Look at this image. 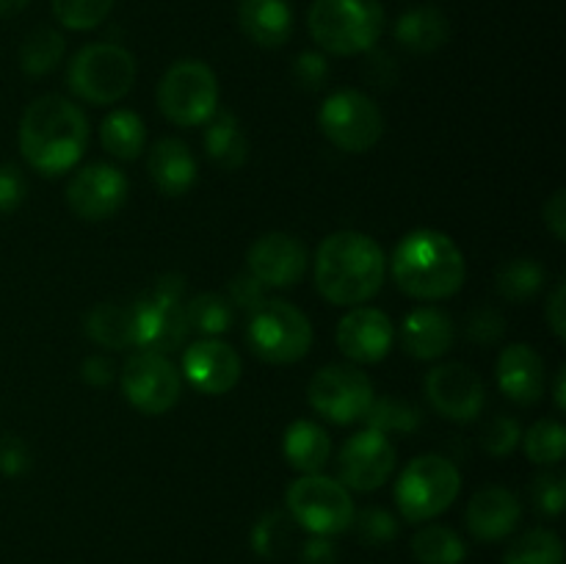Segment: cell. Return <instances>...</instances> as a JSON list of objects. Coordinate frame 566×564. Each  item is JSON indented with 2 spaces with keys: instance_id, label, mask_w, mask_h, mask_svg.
Wrapping results in <instances>:
<instances>
[{
  "instance_id": "obj_6",
  "label": "cell",
  "mask_w": 566,
  "mask_h": 564,
  "mask_svg": "<svg viewBox=\"0 0 566 564\" xmlns=\"http://www.w3.org/2000/svg\"><path fill=\"white\" fill-rule=\"evenodd\" d=\"M133 81H136V59L130 50L111 42L86 44L77 50L66 72L72 94L92 105L119 103L133 88Z\"/></svg>"
},
{
  "instance_id": "obj_29",
  "label": "cell",
  "mask_w": 566,
  "mask_h": 564,
  "mask_svg": "<svg viewBox=\"0 0 566 564\" xmlns=\"http://www.w3.org/2000/svg\"><path fill=\"white\" fill-rule=\"evenodd\" d=\"M64 59V36L55 28H36L20 44V70L31 77L53 72Z\"/></svg>"
},
{
  "instance_id": "obj_15",
  "label": "cell",
  "mask_w": 566,
  "mask_h": 564,
  "mask_svg": "<svg viewBox=\"0 0 566 564\" xmlns=\"http://www.w3.org/2000/svg\"><path fill=\"white\" fill-rule=\"evenodd\" d=\"M127 188V177L116 166L94 164L72 177L66 186V202L83 221H103L125 205Z\"/></svg>"
},
{
  "instance_id": "obj_37",
  "label": "cell",
  "mask_w": 566,
  "mask_h": 564,
  "mask_svg": "<svg viewBox=\"0 0 566 564\" xmlns=\"http://www.w3.org/2000/svg\"><path fill=\"white\" fill-rule=\"evenodd\" d=\"M525 453L536 464H558L566 453V429L558 420H539L525 435Z\"/></svg>"
},
{
  "instance_id": "obj_13",
  "label": "cell",
  "mask_w": 566,
  "mask_h": 564,
  "mask_svg": "<svg viewBox=\"0 0 566 564\" xmlns=\"http://www.w3.org/2000/svg\"><path fill=\"white\" fill-rule=\"evenodd\" d=\"M122 390L138 412L164 415L180 401L182 379L164 354L138 352L122 368Z\"/></svg>"
},
{
  "instance_id": "obj_38",
  "label": "cell",
  "mask_w": 566,
  "mask_h": 564,
  "mask_svg": "<svg viewBox=\"0 0 566 564\" xmlns=\"http://www.w3.org/2000/svg\"><path fill=\"white\" fill-rule=\"evenodd\" d=\"M114 9V0H53V14L70 31H92L103 25Z\"/></svg>"
},
{
  "instance_id": "obj_10",
  "label": "cell",
  "mask_w": 566,
  "mask_h": 564,
  "mask_svg": "<svg viewBox=\"0 0 566 564\" xmlns=\"http://www.w3.org/2000/svg\"><path fill=\"white\" fill-rule=\"evenodd\" d=\"M287 514L315 536H337L352 529L354 501L346 487L326 476L310 473L287 487Z\"/></svg>"
},
{
  "instance_id": "obj_39",
  "label": "cell",
  "mask_w": 566,
  "mask_h": 564,
  "mask_svg": "<svg viewBox=\"0 0 566 564\" xmlns=\"http://www.w3.org/2000/svg\"><path fill=\"white\" fill-rule=\"evenodd\" d=\"M352 525L354 531H357L359 542H365V545L370 547H381L398 536V520L392 518L387 509L379 506H368L363 509V512H354Z\"/></svg>"
},
{
  "instance_id": "obj_8",
  "label": "cell",
  "mask_w": 566,
  "mask_h": 564,
  "mask_svg": "<svg viewBox=\"0 0 566 564\" xmlns=\"http://www.w3.org/2000/svg\"><path fill=\"white\" fill-rule=\"evenodd\" d=\"M249 346L271 365L298 363L313 346V326L298 307L282 299H265L249 318Z\"/></svg>"
},
{
  "instance_id": "obj_25",
  "label": "cell",
  "mask_w": 566,
  "mask_h": 564,
  "mask_svg": "<svg viewBox=\"0 0 566 564\" xmlns=\"http://www.w3.org/2000/svg\"><path fill=\"white\" fill-rule=\"evenodd\" d=\"M448 36H451V22L437 6H418V9L403 11L396 22L398 44L409 53H434L448 42Z\"/></svg>"
},
{
  "instance_id": "obj_3",
  "label": "cell",
  "mask_w": 566,
  "mask_h": 564,
  "mask_svg": "<svg viewBox=\"0 0 566 564\" xmlns=\"http://www.w3.org/2000/svg\"><path fill=\"white\" fill-rule=\"evenodd\" d=\"M392 276L403 293L423 302L448 299L462 288V249L440 230H415L392 254Z\"/></svg>"
},
{
  "instance_id": "obj_40",
  "label": "cell",
  "mask_w": 566,
  "mask_h": 564,
  "mask_svg": "<svg viewBox=\"0 0 566 564\" xmlns=\"http://www.w3.org/2000/svg\"><path fill=\"white\" fill-rule=\"evenodd\" d=\"M520 437H523V429H520L517 420L512 415H495L490 424L481 429V446L490 457H509L514 448L520 446Z\"/></svg>"
},
{
  "instance_id": "obj_36",
  "label": "cell",
  "mask_w": 566,
  "mask_h": 564,
  "mask_svg": "<svg viewBox=\"0 0 566 564\" xmlns=\"http://www.w3.org/2000/svg\"><path fill=\"white\" fill-rule=\"evenodd\" d=\"M545 282V269L531 258H514L497 271V291L509 302H528L539 293Z\"/></svg>"
},
{
  "instance_id": "obj_48",
  "label": "cell",
  "mask_w": 566,
  "mask_h": 564,
  "mask_svg": "<svg viewBox=\"0 0 566 564\" xmlns=\"http://www.w3.org/2000/svg\"><path fill=\"white\" fill-rule=\"evenodd\" d=\"M545 315H547V324H551L553 335H556L558 341H564L566 337V285L564 282H558V285L553 288L551 299H547Z\"/></svg>"
},
{
  "instance_id": "obj_45",
  "label": "cell",
  "mask_w": 566,
  "mask_h": 564,
  "mask_svg": "<svg viewBox=\"0 0 566 564\" xmlns=\"http://www.w3.org/2000/svg\"><path fill=\"white\" fill-rule=\"evenodd\" d=\"M28 194V182L14 164L0 166V216L14 213Z\"/></svg>"
},
{
  "instance_id": "obj_26",
  "label": "cell",
  "mask_w": 566,
  "mask_h": 564,
  "mask_svg": "<svg viewBox=\"0 0 566 564\" xmlns=\"http://www.w3.org/2000/svg\"><path fill=\"white\" fill-rule=\"evenodd\" d=\"M205 125H208L205 127V153H208V158L224 171L241 169L247 164L249 142L238 116L230 114V111H216Z\"/></svg>"
},
{
  "instance_id": "obj_2",
  "label": "cell",
  "mask_w": 566,
  "mask_h": 564,
  "mask_svg": "<svg viewBox=\"0 0 566 564\" xmlns=\"http://www.w3.org/2000/svg\"><path fill=\"white\" fill-rule=\"evenodd\" d=\"M387 258L365 232H332L315 254V285L332 304H363L379 293Z\"/></svg>"
},
{
  "instance_id": "obj_23",
  "label": "cell",
  "mask_w": 566,
  "mask_h": 564,
  "mask_svg": "<svg viewBox=\"0 0 566 564\" xmlns=\"http://www.w3.org/2000/svg\"><path fill=\"white\" fill-rule=\"evenodd\" d=\"M147 169L166 197H182L197 182V158L180 138H160L149 149Z\"/></svg>"
},
{
  "instance_id": "obj_17",
  "label": "cell",
  "mask_w": 566,
  "mask_h": 564,
  "mask_svg": "<svg viewBox=\"0 0 566 564\" xmlns=\"http://www.w3.org/2000/svg\"><path fill=\"white\" fill-rule=\"evenodd\" d=\"M182 374L202 396H224L241 379V357L227 343L205 337L186 348Z\"/></svg>"
},
{
  "instance_id": "obj_22",
  "label": "cell",
  "mask_w": 566,
  "mask_h": 564,
  "mask_svg": "<svg viewBox=\"0 0 566 564\" xmlns=\"http://www.w3.org/2000/svg\"><path fill=\"white\" fill-rule=\"evenodd\" d=\"M238 25L258 48H282L293 33V9L287 0H238Z\"/></svg>"
},
{
  "instance_id": "obj_14",
  "label": "cell",
  "mask_w": 566,
  "mask_h": 564,
  "mask_svg": "<svg viewBox=\"0 0 566 564\" xmlns=\"http://www.w3.org/2000/svg\"><path fill=\"white\" fill-rule=\"evenodd\" d=\"M426 396L442 418L457 420V424H470L479 418L486 401L481 376L462 363L437 365L426 376Z\"/></svg>"
},
{
  "instance_id": "obj_4",
  "label": "cell",
  "mask_w": 566,
  "mask_h": 564,
  "mask_svg": "<svg viewBox=\"0 0 566 564\" xmlns=\"http://www.w3.org/2000/svg\"><path fill=\"white\" fill-rule=\"evenodd\" d=\"M307 25L326 53H368L385 31V6L381 0H313Z\"/></svg>"
},
{
  "instance_id": "obj_35",
  "label": "cell",
  "mask_w": 566,
  "mask_h": 564,
  "mask_svg": "<svg viewBox=\"0 0 566 564\" xmlns=\"http://www.w3.org/2000/svg\"><path fill=\"white\" fill-rule=\"evenodd\" d=\"M365 426L381 435H407V431L420 429L423 424V412L415 404L401 401V398H374V404L365 412Z\"/></svg>"
},
{
  "instance_id": "obj_7",
  "label": "cell",
  "mask_w": 566,
  "mask_h": 564,
  "mask_svg": "<svg viewBox=\"0 0 566 564\" xmlns=\"http://www.w3.org/2000/svg\"><path fill=\"white\" fill-rule=\"evenodd\" d=\"M462 490L457 464L437 453L412 459L396 484V503L409 523H426L446 512Z\"/></svg>"
},
{
  "instance_id": "obj_53",
  "label": "cell",
  "mask_w": 566,
  "mask_h": 564,
  "mask_svg": "<svg viewBox=\"0 0 566 564\" xmlns=\"http://www.w3.org/2000/svg\"><path fill=\"white\" fill-rule=\"evenodd\" d=\"M564 382H566V368H562L558 370V376H556V404H558V409H564L566 407V387H564Z\"/></svg>"
},
{
  "instance_id": "obj_51",
  "label": "cell",
  "mask_w": 566,
  "mask_h": 564,
  "mask_svg": "<svg viewBox=\"0 0 566 564\" xmlns=\"http://www.w3.org/2000/svg\"><path fill=\"white\" fill-rule=\"evenodd\" d=\"M365 72H368V77L376 86H392V81H396V64L385 53H376L368 61V66H365Z\"/></svg>"
},
{
  "instance_id": "obj_34",
  "label": "cell",
  "mask_w": 566,
  "mask_h": 564,
  "mask_svg": "<svg viewBox=\"0 0 566 564\" xmlns=\"http://www.w3.org/2000/svg\"><path fill=\"white\" fill-rule=\"evenodd\" d=\"M293 536H296V520L287 514V509H271L254 523L252 551L263 558H276L293 545Z\"/></svg>"
},
{
  "instance_id": "obj_31",
  "label": "cell",
  "mask_w": 566,
  "mask_h": 564,
  "mask_svg": "<svg viewBox=\"0 0 566 564\" xmlns=\"http://www.w3.org/2000/svg\"><path fill=\"white\" fill-rule=\"evenodd\" d=\"M86 335L105 348L133 346L130 310L111 302L97 304V307L86 315Z\"/></svg>"
},
{
  "instance_id": "obj_44",
  "label": "cell",
  "mask_w": 566,
  "mask_h": 564,
  "mask_svg": "<svg viewBox=\"0 0 566 564\" xmlns=\"http://www.w3.org/2000/svg\"><path fill=\"white\" fill-rule=\"evenodd\" d=\"M503 332H506V318L492 307L475 310L468 318V337L473 343H481V346L497 343L503 337Z\"/></svg>"
},
{
  "instance_id": "obj_5",
  "label": "cell",
  "mask_w": 566,
  "mask_h": 564,
  "mask_svg": "<svg viewBox=\"0 0 566 564\" xmlns=\"http://www.w3.org/2000/svg\"><path fill=\"white\" fill-rule=\"evenodd\" d=\"M182 282L180 274H164L144 296L130 304L133 346L142 352L166 354L180 346L188 335L186 307H182Z\"/></svg>"
},
{
  "instance_id": "obj_33",
  "label": "cell",
  "mask_w": 566,
  "mask_h": 564,
  "mask_svg": "<svg viewBox=\"0 0 566 564\" xmlns=\"http://www.w3.org/2000/svg\"><path fill=\"white\" fill-rule=\"evenodd\" d=\"M503 564H564V542L551 529L525 531L509 547Z\"/></svg>"
},
{
  "instance_id": "obj_47",
  "label": "cell",
  "mask_w": 566,
  "mask_h": 564,
  "mask_svg": "<svg viewBox=\"0 0 566 564\" xmlns=\"http://www.w3.org/2000/svg\"><path fill=\"white\" fill-rule=\"evenodd\" d=\"M302 564H337V547L329 536H310L298 553Z\"/></svg>"
},
{
  "instance_id": "obj_43",
  "label": "cell",
  "mask_w": 566,
  "mask_h": 564,
  "mask_svg": "<svg viewBox=\"0 0 566 564\" xmlns=\"http://www.w3.org/2000/svg\"><path fill=\"white\" fill-rule=\"evenodd\" d=\"M326 77H329V61L321 53H315V50L298 53L293 59V81L302 88H307V92H315V88L324 86Z\"/></svg>"
},
{
  "instance_id": "obj_21",
  "label": "cell",
  "mask_w": 566,
  "mask_h": 564,
  "mask_svg": "<svg viewBox=\"0 0 566 564\" xmlns=\"http://www.w3.org/2000/svg\"><path fill=\"white\" fill-rule=\"evenodd\" d=\"M520 498L506 487H484L468 506V529L475 540L497 542L512 534L520 523Z\"/></svg>"
},
{
  "instance_id": "obj_30",
  "label": "cell",
  "mask_w": 566,
  "mask_h": 564,
  "mask_svg": "<svg viewBox=\"0 0 566 564\" xmlns=\"http://www.w3.org/2000/svg\"><path fill=\"white\" fill-rule=\"evenodd\" d=\"M412 556L420 564H462L468 547L448 525H426L412 536Z\"/></svg>"
},
{
  "instance_id": "obj_1",
  "label": "cell",
  "mask_w": 566,
  "mask_h": 564,
  "mask_svg": "<svg viewBox=\"0 0 566 564\" xmlns=\"http://www.w3.org/2000/svg\"><path fill=\"white\" fill-rule=\"evenodd\" d=\"M88 142L83 111L59 94L33 100L20 122V153L39 175L55 177L81 160Z\"/></svg>"
},
{
  "instance_id": "obj_50",
  "label": "cell",
  "mask_w": 566,
  "mask_h": 564,
  "mask_svg": "<svg viewBox=\"0 0 566 564\" xmlns=\"http://www.w3.org/2000/svg\"><path fill=\"white\" fill-rule=\"evenodd\" d=\"M81 374H83V379L88 382V385L105 387V385H111V382H114L116 368H114V363H111L108 357H103V354H94V357H88L86 363H83Z\"/></svg>"
},
{
  "instance_id": "obj_32",
  "label": "cell",
  "mask_w": 566,
  "mask_h": 564,
  "mask_svg": "<svg viewBox=\"0 0 566 564\" xmlns=\"http://www.w3.org/2000/svg\"><path fill=\"white\" fill-rule=\"evenodd\" d=\"M232 315H235V307L221 293H197L186 304L188 330L199 332L205 337L224 335L232 324Z\"/></svg>"
},
{
  "instance_id": "obj_18",
  "label": "cell",
  "mask_w": 566,
  "mask_h": 564,
  "mask_svg": "<svg viewBox=\"0 0 566 564\" xmlns=\"http://www.w3.org/2000/svg\"><path fill=\"white\" fill-rule=\"evenodd\" d=\"M247 263L249 274L258 276L263 285L291 288L307 269V249L287 232H269L249 247Z\"/></svg>"
},
{
  "instance_id": "obj_11",
  "label": "cell",
  "mask_w": 566,
  "mask_h": 564,
  "mask_svg": "<svg viewBox=\"0 0 566 564\" xmlns=\"http://www.w3.org/2000/svg\"><path fill=\"white\" fill-rule=\"evenodd\" d=\"M321 133L343 153H368L385 133L379 105L363 92H335L318 111Z\"/></svg>"
},
{
  "instance_id": "obj_28",
  "label": "cell",
  "mask_w": 566,
  "mask_h": 564,
  "mask_svg": "<svg viewBox=\"0 0 566 564\" xmlns=\"http://www.w3.org/2000/svg\"><path fill=\"white\" fill-rule=\"evenodd\" d=\"M99 142H103L105 153L114 155V158L136 160L144 153V142H147L142 116L127 108L111 111L99 127Z\"/></svg>"
},
{
  "instance_id": "obj_12",
  "label": "cell",
  "mask_w": 566,
  "mask_h": 564,
  "mask_svg": "<svg viewBox=\"0 0 566 564\" xmlns=\"http://www.w3.org/2000/svg\"><path fill=\"white\" fill-rule=\"evenodd\" d=\"M307 398L318 415L337 426L357 424L374 404V385L352 365H329L313 376Z\"/></svg>"
},
{
  "instance_id": "obj_16",
  "label": "cell",
  "mask_w": 566,
  "mask_h": 564,
  "mask_svg": "<svg viewBox=\"0 0 566 564\" xmlns=\"http://www.w3.org/2000/svg\"><path fill=\"white\" fill-rule=\"evenodd\" d=\"M396 468V448L387 435L374 429L357 431L340 451V479L343 487L357 492H374L390 479Z\"/></svg>"
},
{
  "instance_id": "obj_49",
  "label": "cell",
  "mask_w": 566,
  "mask_h": 564,
  "mask_svg": "<svg viewBox=\"0 0 566 564\" xmlns=\"http://www.w3.org/2000/svg\"><path fill=\"white\" fill-rule=\"evenodd\" d=\"M542 216H545V224L551 227L553 236H556L558 241H566V191L564 188H558V191L547 199Z\"/></svg>"
},
{
  "instance_id": "obj_24",
  "label": "cell",
  "mask_w": 566,
  "mask_h": 564,
  "mask_svg": "<svg viewBox=\"0 0 566 564\" xmlns=\"http://www.w3.org/2000/svg\"><path fill=\"white\" fill-rule=\"evenodd\" d=\"M453 321L437 307H420L403 318L401 341L407 354L418 359H440L453 346Z\"/></svg>"
},
{
  "instance_id": "obj_52",
  "label": "cell",
  "mask_w": 566,
  "mask_h": 564,
  "mask_svg": "<svg viewBox=\"0 0 566 564\" xmlns=\"http://www.w3.org/2000/svg\"><path fill=\"white\" fill-rule=\"evenodd\" d=\"M31 0H0V17H14L20 14Z\"/></svg>"
},
{
  "instance_id": "obj_46",
  "label": "cell",
  "mask_w": 566,
  "mask_h": 564,
  "mask_svg": "<svg viewBox=\"0 0 566 564\" xmlns=\"http://www.w3.org/2000/svg\"><path fill=\"white\" fill-rule=\"evenodd\" d=\"M31 464L28 457V446L17 435H3L0 437V470L6 476H22Z\"/></svg>"
},
{
  "instance_id": "obj_27",
  "label": "cell",
  "mask_w": 566,
  "mask_h": 564,
  "mask_svg": "<svg viewBox=\"0 0 566 564\" xmlns=\"http://www.w3.org/2000/svg\"><path fill=\"white\" fill-rule=\"evenodd\" d=\"M282 451H285L287 464L298 473L310 476L318 473L326 462H329L332 442L324 426L313 424V420H296L287 426L285 440H282Z\"/></svg>"
},
{
  "instance_id": "obj_9",
  "label": "cell",
  "mask_w": 566,
  "mask_h": 564,
  "mask_svg": "<svg viewBox=\"0 0 566 564\" xmlns=\"http://www.w3.org/2000/svg\"><path fill=\"white\" fill-rule=\"evenodd\" d=\"M160 114L180 127L205 125L219 108V81L205 61L182 59L158 83Z\"/></svg>"
},
{
  "instance_id": "obj_19",
  "label": "cell",
  "mask_w": 566,
  "mask_h": 564,
  "mask_svg": "<svg viewBox=\"0 0 566 564\" xmlns=\"http://www.w3.org/2000/svg\"><path fill=\"white\" fill-rule=\"evenodd\" d=\"M337 346L354 363H379L392 346V321L376 307H354L337 324Z\"/></svg>"
},
{
  "instance_id": "obj_41",
  "label": "cell",
  "mask_w": 566,
  "mask_h": 564,
  "mask_svg": "<svg viewBox=\"0 0 566 564\" xmlns=\"http://www.w3.org/2000/svg\"><path fill=\"white\" fill-rule=\"evenodd\" d=\"M531 501L547 518H558L566 503V481L562 473H542L531 484Z\"/></svg>"
},
{
  "instance_id": "obj_20",
  "label": "cell",
  "mask_w": 566,
  "mask_h": 564,
  "mask_svg": "<svg viewBox=\"0 0 566 564\" xmlns=\"http://www.w3.org/2000/svg\"><path fill=\"white\" fill-rule=\"evenodd\" d=\"M497 385L514 404L531 407L545 393V363L531 346L514 343L497 357Z\"/></svg>"
},
{
  "instance_id": "obj_42",
  "label": "cell",
  "mask_w": 566,
  "mask_h": 564,
  "mask_svg": "<svg viewBox=\"0 0 566 564\" xmlns=\"http://www.w3.org/2000/svg\"><path fill=\"white\" fill-rule=\"evenodd\" d=\"M227 302H230L232 307L254 313V310L265 302V285L254 274L243 271V274L232 276L230 285H227Z\"/></svg>"
}]
</instances>
